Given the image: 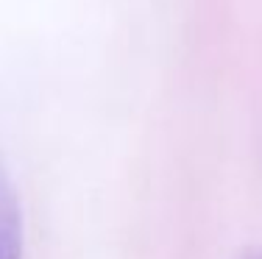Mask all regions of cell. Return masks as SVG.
<instances>
[{"mask_svg": "<svg viewBox=\"0 0 262 259\" xmlns=\"http://www.w3.org/2000/svg\"><path fill=\"white\" fill-rule=\"evenodd\" d=\"M0 259H23V215L17 190L0 156Z\"/></svg>", "mask_w": 262, "mask_h": 259, "instance_id": "1", "label": "cell"}, {"mask_svg": "<svg viewBox=\"0 0 262 259\" xmlns=\"http://www.w3.org/2000/svg\"><path fill=\"white\" fill-rule=\"evenodd\" d=\"M246 259H251V256H246ZM257 259H262V256H257Z\"/></svg>", "mask_w": 262, "mask_h": 259, "instance_id": "2", "label": "cell"}]
</instances>
